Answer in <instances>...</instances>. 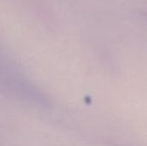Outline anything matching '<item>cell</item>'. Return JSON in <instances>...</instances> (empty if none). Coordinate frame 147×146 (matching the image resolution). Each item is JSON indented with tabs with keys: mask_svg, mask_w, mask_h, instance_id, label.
<instances>
[{
	"mask_svg": "<svg viewBox=\"0 0 147 146\" xmlns=\"http://www.w3.org/2000/svg\"><path fill=\"white\" fill-rule=\"evenodd\" d=\"M142 17L144 18V20H145V22H147V12H144V13H142Z\"/></svg>",
	"mask_w": 147,
	"mask_h": 146,
	"instance_id": "obj_1",
	"label": "cell"
}]
</instances>
